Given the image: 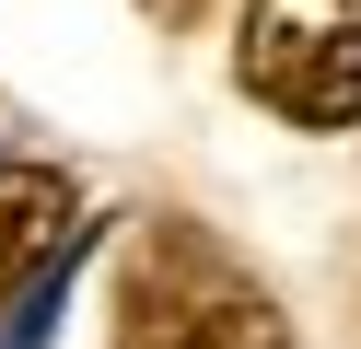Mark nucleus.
Masks as SVG:
<instances>
[{
	"mask_svg": "<svg viewBox=\"0 0 361 349\" xmlns=\"http://www.w3.org/2000/svg\"><path fill=\"white\" fill-rule=\"evenodd\" d=\"M71 233H82V186L59 163H0V302L24 291Z\"/></svg>",
	"mask_w": 361,
	"mask_h": 349,
	"instance_id": "3",
	"label": "nucleus"
},
{
	"mask_svg": "<svg viewBox=\"0 0 361 349\" xmlns=\"http://www.w3.org/2000/svg\"><path fill=\"white\" fill-rule=\"evenodd\" d=\"M105 349H291V314L221 233L152 209L117 256V338Z\"/></svg>",
	"mask_w": 361,
	"mask_h": 349,
	"instance_id": "1",
	"label": "nucleus"
},
{
	"mask_svg": "<svg viewBox=\"0 0 361 349\" xmlns=\"http://www.w3.org/2000/svg\"><path fill=\"white\" fill-rule=\"evenodd\" d=\"M233 82L291 128H361V0H245Z\"/></svg>",
	"mask_w": 361,
	"mask_h": 349,
	"instance_id": "2",
	"label": "nucleus"
}]
</instances>
